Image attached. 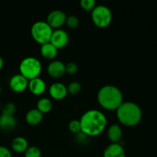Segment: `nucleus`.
Masks as SVG:
<instances>
[{
    "label": "nucleus",
    "mask_w": 157,
    "mask_h": 157,
    "mask_svg": "<svg viewBox=\"0 0 157 157\" xmlns=\"http://www.w3.org/2000/svg\"><path fill=\"white\" fill-rule=\"evenodd\" d=\"M40 52L43 58H44L45 59L53 60L56 58L57 55H58V49L52 43L48 42L41 45Z\"/></svg>",
    "instance_id": "f3484780"
},
{
    "label": "nucleus",
    "mask_w": 157,
    "mask_h": 157,
    "mask_svg": "<svg viewBox=\"0 0 157 157\" xmlns=\"http://www.w3.org/2000/svg\"><path fill=\"white\" fill-rule=\"evenodd\" d=\"M53 29L44 21H38L32 25L31 35L32 38L41 45L50 42Z\"/></svg>",
    "instance_id": "39448f33"
},
{
    "label": "nucleus",
    "mask_w": 157,
    "mask_h": 157,
    "mask_svg": "<svg viewBox=\"0 0 157 157\" xmlns=\"http://www.w3.org/2000/svg\"><path fill=\"white\" fill-rule=\"evenodd\" d=\"M1 94H2V87L1 85H0V95H1Z\"/></svg>",
    "instance_id": "c756f323"
},
{
    "label": "nucleus",
    "mask_w": 157,
    "mask_h": 157,
    "mask_svg": "<svg viewBox=\"0 0 157 157\" xmlns=\"http://www.w3.org/2000/svg\"><path fill=\"white\" fill-rule=\"evenodd\" d=\"M17 121L14 116H6L1 114L0 116V129L3 131L9 132L15 128Z\"/></svg>",
    "instance_id": "4468645a"
},
{
    "label": "nucleus",
    "mask_w": 157,
    "mask_h": 157,
    "mask_svg": "<svg viewBox=\"0 0 157 157\" xmlns=\"http://www.w3.org/2000/svg\"><path fill=\"white\" fill-rule=\"evenodd\" d=\"M67 17L63 11L54 10L48 15L46 22L51 26L52 29H58L65 24Z\"/></svg>",
    "instance_id": "0eeeda50"
},
{
    "label": "nucleus",
    "mask_w": 157,
    "mask_h": 157,
    "mask_svg": "<svg viewBox=\"0 0 157 157\" xmlns=\"http://www.w3.org/2000/svg\"><path fill=\"white\" fill-rule=\"evenodd\" d=\"M91 18L93 23L100 29L109 26L112 21V12L107 6L99 5L95 6L91 11Z\"/></svg>",
    "instance_id": "423d86ee"
},
{
    "label": "nucleus",
    "mask_w": 157,
    "mask_h": 157,
    "mask_svg": "<svg viewBox=\"0 0 157 157\" xmlns=\"http://www.w3.org/2000/svg\"><path fill=\"white\" fill-rule=\"evenodd\" d=\"M116 111L118 121L126 127H134L142 120L141 108L138 104L131 101L123 102Z\"/></svg>",
    "instance_id": "7ed1b4c3"
},
{
    "label": "nucleus",
    "mask_w": 157,
    "mask_h": 157,
    "mask_svg": "<svg viewBox=\"0 0 157 157\" xmlns=\"http://www.w3.org/2000/svg\"><path fill=\"white\" fill-rule=\"evenodd\" d=\"M104 157H125L126 153L122 145L118 144H110L104 150Z\"/></svg>",
    "instance_id": "ddd939ff"
},
{
    "label": "nucleus",
    "mask_w": 157,
    "mask_h": 157,
    "mask_svg": "<svg viewBox=\"0 0 157 157\" xmlns=\"http://www.w3.org/2000/svg\"><path fill=\"white\" fill-rule=\"evenodd\" d=\"M67 94H70L72 95H77L81 92V85L80 83L77 81H73L70 83L67 87Z\"/></svg>",
    "instance_id": "412c9836"
},
{
    "label": "nucleus",
    "mask_w": 157,
    "mask_h": 157,
    "mask_svg": "<svg viewBox=\"0 0 157 157\" xmlns=\"http://www.w3.org/2000/svg\"><path fill=\"white\" fill-rule=\"evenodd\" d=\"M29 87V80L20 74L13 75L9 80V87L15 93L24 92Z\"/></svg>",
    "instance_id": "1a4fd4ad"
},
{
    "label": "nucleus",
    "mask_w": 157,
    "mask_h": 157,
    "mask_svg": "<svg viewBox=\"0 0 157 157\" xmlns=\"http://www.w3.org/2000/svg\"><path fill=\"white\" fill-rule=\"evenodd\" d=\"M2 103L0 102V110H2Z\"/></svg>",
    "instance_id": "c85d7f7f"
},
{
    "label": "nucleus",
    "mask_w": 157,
    "mask_h": 157,
    "mask_svg": "<svg viewBox=\"0 0 157 157\" xmlns=\"http://www.w3.org/2000/svg\"><path fill=\"white\" fill-rule=\"evenodd\" d=\"M69 41V35L64 29H55L53 31L50 43H52L57 49H61L66 47Z\"/></svg>",
    "instance_id": "6e6552de"
},
{
    "label": "nucleus",
    "mask_w": 157,
    "mask_h": 157,
    "mask_svg": "<svg viewBox=\"0 0 157 157\" xmlns=\"http://www.w3.org/2000/svg\"><path fill=\"white\" fill-rule=\"evenodd\" d=\"M29 89L31 93L36 96L43 94L46 90V84L42 78L39 77L29 81Z\"/></svg>",
    "instance_id": "f8f14e48"
},
{
    "label": "nucleus",
    "mask_w": 157,
    "mask_h": 157,
    "mask_svg": "<svg viewBox=\"0 0 157 157\" xmlns=\"http://www.w3.org/2000/svg\"><path fill=\"white\" fill-rule=\"evenodd\" d=\"M68 129L71 133H75V134H78V133L81 132V125L80 121L78 120H73L71 121L68 124Z\"/></svg>",
    "instance_id": "5701e85b"
},
{
    "label": "nucleus",
    "mask_w": 157,
    "mask_h": 157,
    "mask_svg": "<svg viewBox=\"0 0 157 157\" xmlns=\"http://www.w3.org/2000/svg\"><path fill=\"white\" fill-rule=\"evenodd\" d=\"M48 73L52 78H60L65 74V64L61 61H52L48 66Z\"/></svg>",
    "instance_id": "9b49d317"
},
{
    "label": "nucleus",
    "mask_w": 157,
    "mask_h": 157,
    "mask_svg": "<svg viewBox=\"0 0 157 157\" xmlns=\"http://www.w3.org/2000/svg\"><path fill=\"white\" fill-rule=\"evenodd\" d=\"M78 70V67L76 63L75 62H68L65 64V73L69 75H73L77 73Z\"/></svg>",
    "instance_id": "a878e982"
},
{
    "label": "nucleus",
    "mask_w": 157,
    "mask_h": 157,
    "mask_svg": "<svg viewBox=\"0 0 157 157\" xmlns=\"http://www.w3.org/2000/svg\"><path fill=\"white\" fill-rule=\"evenodd\" d=\"M65 24L70 29H75L79 25V19L75 15H70V16L67 17Z\"/></svg>",
    "instance_id": "393cba45"
},
{
    "label": "nucleus",
    "mask_w": 157,
    "mask_h": 157,
    "mask_svg": "<svg viewBox=\"0 0 157 157\" xmlns=\"http://www.w3.org/2000/svg\"><path fill=\"white\" fill-rule=\"evenodd\" d=\"M53 104L52 101L47 98H43L38 100L37 103V108L41 113H48L52 110Z\"/></svg>",
    "instance_id": "6ab92c4d"
},
{
    "label": "nucleus",
    "mask_w": 157,
    "mask_h": 157,
    "mask_svg": "<svg viewBox=\"0 0 157 157\" xmlns=\"http://www.w3.org/2000/svg\"><path fill=\"white\" fill-rule=\"evenodd\" d=\"M25 157H41V152L38 147L35 146L29 147L25 152Z\"/></svg>",
    "instance_id": "4be33fe9"
},
{
    "label": "nucleus",
    "mask_w": 157,
    "mask_h": 157,
    "mask_svg": "<svg viewBox=\"0 0 157 157\" xmlns=\"http://www.w3.org/2000/svg\"><path fill=\"white\" fill-rule=\"evenodd\" d=\"M43 120V113L38 109H32L29 110L25 115V121L31 126H36L41 124Z\"/></svg>",
    "instance_id": "dca6fc26"
},
{
    "label": "nucleus",
    "mask_w": 157,
    "mask_h": 157,
    "mask_svg": "<svg viewBox=\"0 0 157 157\" xmlns=\"http://www.w3.org/2000/svg\"><path fill=\"white\" fill-rule=\"evenodd\" d=\"M0 157H12V155L9 149L4 146H0Z\"/></svg>",
    "instance_id": "bb28decb"
},
{
    "label": "nucleus",
    "mask_w": 157,
    "mask_h": 157,
    "mask_svg": "<svg viewBox=\"0 0 157 157\" xmlns=\"http://www.w3.org/2000/svg\"><path fill=\"white\" fill-rule=\"evenodd\" d=\"M29 148L28 140L23 136H17L14 138L12 142V149L18 153H22Z\"/></svg>",
    "instance_id": "a211bd4d"
},
{
    "label": "nucleus",
    "mask_w": 157,
    "mask_h": 157,
    "mask_svg": "<svg viewBox=\"0 0 157 157\" xmlns=\"http://www.w3.org/2000/svg\"><path fill=\"white\" fill-rule=\"evenodd\" d=\"M98 101L101 107L108 110H117L124 102L121 90L114 85L103 86L98 93Z\"/></svg>",
    "instance_id": "f03ea898"
},
{
    "label": "nucleus",
    "mask_w": 157,
    "mask_h": 157,
    "mask_svg": "<svg viewBox=\"0 0 157 157\" xmlns=\"http://www.w3.org/2000/svg\"><path fill=\"white\" fill-rule=\"evenodd\" d=\"M123 131L118 124H112L107 130V137L111 144H118L122 138Z\"/></svg>",
    "instance_id": "2eb2a0df"
},
{
    "label": "nucleus",
    "mask_w": 157,
    "mask_h": 157,
    "mask_svg": "<svg viewBox=\"0 0 157 157\" xmlns=\"http://www.w3.org/2000/svg\"><path fill=\"white\" fill-rule=\"evenodd\" d=\"M42 70L41 63L35 57H27L21 61L19 64L20 75L29 81L38 78Z\"/></svg>",
    "instance_id": "20e7f679"
},
{
    "label": "nucleus",
    "mask_w": 157,
    "mask_h": 157,
    "mask_svg": "<svg viewBox=\"0 0 157 157\" xmlns=\"http://www.w3.org/2000/svg\"><path fill=\"white\" fill-rule=\"evenodd\" d=\"M3 65H4V61H3V58L0 56V71L2 69Z\"/></svg>",
    "instance_id": "cd10ccee"
},
{
    "label": "nucleus",
    "mask_w": 157,
    "mask_h": 157,
    "mask_svg": "<svg viewBox=\"0 0 157 157\" xmlns=\"http://www.w3.org/2000/svg\"><path fill=\"white\" fill-rule=\"evenodd\" d=\"M16 111V106L14 103L9 102L6 103L5 105L2 107V114L6 115V116H14Z\"/></svg>",
    "instance_id": "aec40b11"
},
{
    "label": "nucleus",
    "mask_w": 157,
    "mask_h": 157,
    "mask_svg": "<svg viewBox=\"0 0 157 157\" xmlns=\"http://www.w3.org/2000/svg\"><path fill=\"white\" fill-rule=\"evenodd\" d=\"M81 132L87 136L94 137L103 133L107 127V120L105 114L98 110H89L79 120Z\"/></svg>",
    "instance_id": "f257e3e1"
},
{
    "label": "nucleus",
    "mask_w": 157,
    "mask_h": 157,
    "mask_svg": "<svg viewBox=\"0 0 157 157\" xmlns=\"http://www.w3.org/2000/svg\"><path fill=\"white\" fill-rule=\"evenodd\" d=\"M81 7L87 12H91L96 6V2L94 0H81L80 2Z\"/></svg>",
    "instance_id": "b1692460"
},
{
    "label": "nucleus",
    "mask_w": 157,
    "mask_h": 157,
    "mask_svg": "<svg viewBox=\"0 0 157 157\" xmlns=\"http://www.w3.org/2000/svg\"><path fill=\"white\" fill-rule=\"evenodd\" d=\"M49 94L53 99L57 101L63 100L67 94V87L61 82L53 83L49 87Z\"/></svg>",
    "instance_id": "9d476101"
}]
</instances>
